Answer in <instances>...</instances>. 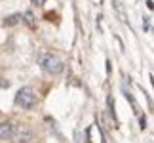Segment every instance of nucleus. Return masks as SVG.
I'll use <instances>...</instances> for the list:
<instances>
[{"instance_id": "nucleus-5", "label": "nucleus", "mask_w": 154, "mask_h": 143, "mask_svg": "<svg viewBox=\"0 0 154 143\" xmlns=\"http://www.w3.org/2000/svg\"><path fill=\"white\" fill-rule=\"evenodd\" d=\"M25 21H27L31 27H34V15L31 14V11H27V14H25Z\"/></svg>"}, {"instance_id": "nucleus-3", "label": "nucleus", "mask_w": 154, "mask_h": 143, "mask_svg": "<svg viewBox=\"0 0 154 143\" xmlns=\"http://www.w3.org/2000/svg\"><path fill=\"white\" fill-rule=\"evenodd\" d=\"M15 138V126L11 122H0V139L10 141Z\"/></svg>"}, {"instance_id": "nucleus-4", "label": "nucleus", "mask_w": 154, "mask_h": 143, "mask_svg": "<svg viewBox=\"0 0 154 143\" xmlns=\"http://www.w3.org/2000/svg\"><path fill=\"white\" fill-rule=\"evenodd\" d=\"M19 19H21V15L19 14H14V15H10V17H6V19H4V25L6 27H11V25H15V23H19Z\"/></svg>"}, {"instance_id": "nucleus-6", "label": "nucleus", "mask_w": 154, "mask_h": 143, "mask_svg": "<svg viewBox=\"0 0 154 143\" xmlns=\"http://www.w3.org/2000/svg\"><path fill=\"white\" fill-rule=\"evenodd\" d=\"M29 138H32V134H31V132H25V134H21V138H19V139H21V143H23V141L29 139Z\"/></svg>"}, {"instance_id": "nucleus-2", "label": "nucleus", "mask_w": 154, "mask_h": 143, "mask_svg": "<svg viewBox=\"0 0 154 143\" xmlns=\"http://www.w3.org/2000/svg\"><path fill=\"white\" fill-rule=\"evenodd\" d=\"M38 63L42 67V71H46L50 75H59L63 71V61L57 56H53V53H42Z\"/></svg>"}, {"instance_id": "nucleus-1", "label": "nucleus", "mask_w": 154, "mask_h": 143, "mask_svg": "<svg viewBox=\"0 0 154 143\" xmlns=\"http://www.w3.org/2000/svg\"><path fill=\"white\" fill-rule=\"evenodd\" d=\"M36 103H38V95H36V92H34L31 86H23L21 90L17 92V95H15V105L21 107V109H25V111L34 109Z\"/></svg>"}]
</instances>
